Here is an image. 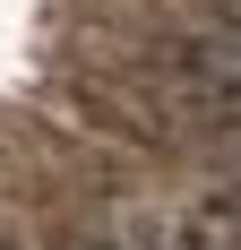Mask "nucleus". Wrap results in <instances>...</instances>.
Listing matches in <instances>:
<instances>
[{"label": "nucleus", "instance_id": "obj_1", "mask_svg": "<svg viewBox=\"0 0 241 250\" xmlns=\"http://www.w3.org/2000/svg\"><path fill=\"white\" fill-rule=\"evenodd\" d=\"M164 86H172V104H190L207 121H241V26L198 18L190 35H172L164 43Z\"/></svg>", "mask_w": 241, "mask_h": 250}, {"label": "nucleus", "instance_id": "obj_2", "mask_svg": "<svg viewBox=\"0 0 241 250\" xmlns=\"http://www.w3.org/2000/svg\"><path fill=\"white\" fill-rule=\"evenodd\" d=\"M172 250H241V181L216 190V199H198L190 225L172 233Z\"/></svg>", "mask_w": 241, "mask_h": 250}, {"label": "nucleus", "instance_id": "obj_3", "mask_svg": "<svg viewBox=\"0 0 241 250\" xmlns=\"http://www.w3.org/2000/svg\"><path fill=\"white\" fill-rule=\"evenodd\" d=\"M69 250H146V242H129V233H86V242H69Z\"/></svg>", "mask_w": 241, "mask_h": 250}, {"label": "nucleus", "instance_id": "obj_4", "mask_svg": "<svg viewBox=\"0 0 241 250\" xmlns=\"http://www.w3.org/2000/svg\"><path fill=\"white\" fill-rule=\"evenodd\" d=\"M216 18H233V26H241V0H216Z\"/></svg>", "mask_w": 241, "mask_h": 250}]
</instances>
